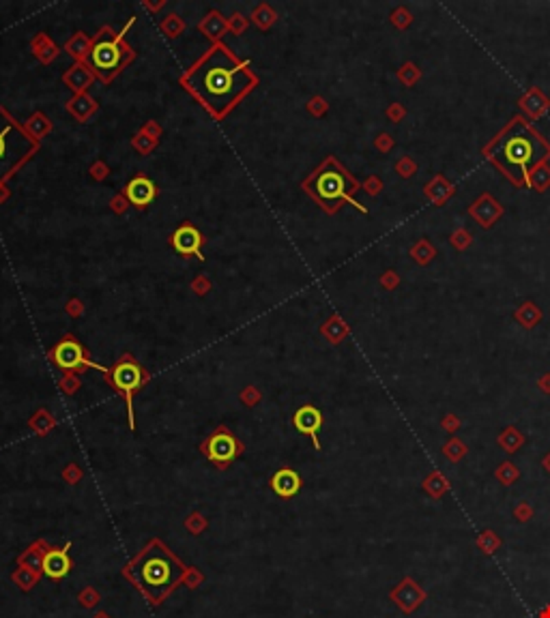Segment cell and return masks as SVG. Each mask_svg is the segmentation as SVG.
<instances>
[{"label": "cell", "instance_id": "obj_12", "mask_svg": "<svg viewBox=\"0 0 550 618\" xmlns=\"http://www.w3.org/2000/svg\"><path fill=\"white\" fill-rule=\"evenodd\" d=\"M91 58L99 69H116L123 60V49L114 41H99L93 49Z\"/></svg>", "mask_w": 550, "mask_h": 618}, {"label": "cell", "instance_id": "obj_10", "mask_svg": "<svg viewBox=\"0 0 550 618\" xmlns=\"http://www.w3.org/2000/svg\"><path fill=\"white\" fill-rule=\"evenodd\" d=\"M52 359L58 367H62V370H80L82 365H87V355L84 350L80 348V344L76 342H62L56 346V350L52 353Z\"/></svg>", "mask_w": 550, "mask_h": 618}, {"label": "cell", "instance_id": "obj_4", "mask_svg": "<svg viewBox=\"0 0 550 618\" xmlns=\"http://www.w3.org/2000/svg\"><path fill=\"white\" fill-rule=\"evenodd\" d=\"M243 451L241 442L232 436V433L226 429V427H220L218 431L213 433V436L203 444V453L213 462L218 464L220 468H224V466H228L232 460H235L239 453Z\"/></svg>", "mask_w": 550, "mask_h": 618}, {"label": "cell", "instance_id": "obj_7", "mask_svg": "<svg viewBox=\"0 0 550 618\" xmlns=\"http://www.w3.org/2000/svg\"><path fill=\"white\" fill-rule=\"evenodd\" d=\"M391 599L400 606V610L411 614V612H415V610H417L424 604L426 593H424V589L420 586L417 582L406 578V580H402V582L398 584V589L391 593Z\"/></svg>", "mask_w": 550, "mask_h": 618}, {"label": "cell", "instance_id": "obj_6", "mask_svg": "<svg viewBox=\"0 0 550 618\" xmlns=\"http://www.w3.org/2000/svg\"><path fill=\"white\" fill-rule=\"evenodd\" d=\"M69 547L71 543H67L65 547H52L43 554L41 560V571L52 578V580H60L67 573L71 571V558H69Z\"/></svg>", "mask_w": 550, "mask_h": 618}, {"label": "cell", "instance_id": "obj_16", "mask_svg": "<svg viewBox=\"0 0 550 618\" xmlns=\"http://www.w3.org/2000/svg\"><path fill=\"white\" fill-rule=\"evenodd\" d=\"M499 545H501V539H499L492 530H484V532H481L479 537H477V547H479L484 554H492L494 549H499Z\"/></svg>", "mask_w": 550, "mask_h": 618}, {"label": "cell", "instance_id": "obj_14", "mask_svg": "<svg viewBox=\"0 0 550 618\" xmlns=\"http://www.w3.org/2000/svg\"><path fill=\"white\" fill-rule=\"evenodd\" d=\"M127 198H129V202L136 204V206L151 204L153 198H155V185L144 176L133 178L127 185Z\"/></svg>", "mask_w": 550, "mask_h": 618}, {"label": "cell", "instance_id": "obj_22", "mask_svg": "<svg viewBox=\"0 0 550 618\" xmlns=\"http://www.w3.org/2000/svg\"><path fill=\"white\" fill-rule=\"evenodd\" d=\"M443 425H445V427H449V431H454V429H456V425H458V421H456V419H452V416H449V419H445V421H443Z\"/></svg>", "mask_w": 550, "mask_h": 618}, {"label": "cell", "instance_id": "obj_18", "mask_svg": "<svg viewBox=\"0 0 550 618\" xmlns=\"http://www.w3.org/2000/svg\"><path fill=\"white\" fill-rule=\"evenodd\" d=\"M518 475H520L518 468H514V466H512L509 462H505V464L501 466V468L496 471V479L501 481L503 486H512V483H514L516 479H518Z\"/></svg>", "mask_w": 550, "mask_h": 618}, {"label": "cell", "instance_id": "obj_23", "mask_svg": "<svg viewBox=\"0 0 550 618\" xmlns=\"http://www.w3.org/2000/svg\"><path fill=\"white\" fill-rule=\"evenodd\" d=\"M544 468L550 473V455H546V460H544Z\"/></svg>", "mask_w": 550, "mask_h": 618}, {"label": "cell", "instance_id": "obj_19", "mask_svg": "<svg viewBox=\"0 0 550 618\" xmlns=\"http://www.w3.org/2000/svg\"><path fill=\"white\" fill-rule=\"evenodd\" d=\"M443 453H445L449 460H454V462H456V460H460V457L466 453V447H464L460 440H452V442H447V444H445Z\"/></svg>", "mask_w": 550, "mask_h": 618}, {"label": "cell", "instance_id": "obj_21", "mask_svg": "<svg viewBox=\"0 0 550 618\" xmlns=\"http://www.w3.org/2000/svg\"><path fill=\"white\" fill-rule=\"evenodd\" d=\"M5 150H7V142H5V131L0 133V159L5 157Z\"/></svg>", "mask_w": 550, "mask_h": 618}, {"label": "cell", "instance_id": "obj_24", "mask_svg": "<svg viewBox=\"0 0 550 618\" xmlns=\"http://www.w3.org/2000/svg\"><path fill=\"white\" fill-rule=\"evenodd\" d=\"M540 618H550V608H546V610L540 614Z\"/></svg>", "mask_w": 550, "mask_h": 618}, {"label": "cell", "instance_id": "obj_5", "mask_svg": "<svg viewBox=\"0 0 550 618\" xmlns=\"http://www.w3.org/2000/svg\"><path fill=\"white\" fill-rule=\"evenodd\" d=\"M316 193L325 204L338 202L340 198H346V176L338 170L323 172L316 180Z\"/></svg>", "mask_w": 550, "mask_h": 618}, {"label": "cell", "instance_id": "obj_8", "mask_svg": "<svg viewBox=\"0 0 550 618\" xmlns=\"http://www.w3.org/2000/svg\"><path fill=\"white\" fill-rule=\"evenodd\" d=\"M293 423L295 427L301 431V433H308V436L312 438L314 442V449H321V442H319V429L323 425V414L319 408L314 406H303L299 408L293 416Z\"/></svg>", "mask_w": 550, "mask_h": 618}, {"label": "cell", "instance_id": "obj_2", "mask_svg": "<svg viewBox=\"0 0 550 618\" xmlns=\"http://www.w3.org/2000/svg\"><path fill=\"white\" fill-rule=\"evenodd\" d=\"M183 573V564L163 549V554L148 556L140 564V584L138 586L153 599V604H159V599L168 595L174 589V582Z\"/></svg>", "mask_w": 550, "mask_h": 618}, {"label": "cell", "instance_id": "obj_1", "mask_svg": "<svg viewBox=\"0 0 550 618\" xmlns=\"http://www.w3.org/2000/svg\"><path fill=\"white\" fill-rule=\"evenodd\" d=\"M247 86V75L226 52L218 49L200 67L194 91L205 99L213 110L230 106Z\"/></svg>", "mask_w": 550, "mask_h": 618}, {"label": "cell", "instance_id": "obj_15", "mask_svg": "<svg viewBox=\"0 0 550 618\" xmlns=\"http://www.w3.org/2000/svg\"><path fill=\"white\" fill-rule=\"evenodd\" d=\"M424 490L430 494V496H435V498H441L447 490H449V483L439 475V473H435L432 477H428L426 481H424Z\"/></svg>", "mask_w": 550, "mask_h": 618}, {"label": "cell", "instance_id": "obj_3", "mask_svg": "<svg viewBox=\"0 0 550 618\" xmlns=\"http://www.w3.org/2000/svg\"><path fill=\"white\" fill-rule=\"evenodd\" d=\"M146 374L142 372V367L133 361L131 357H125L119 365L112 370V378L110 382L114 384V389L123 393L127 399V408H129V427L133 429V393L142 389V384L146 382Z\"/></svg>", "mask_w": 550, "mask_h": 618}, {"label": "cell", "instance_id": "obj_17", "mask_svg": "<svg viewBox=\"0 0 550 618\" xmlns=\"http://www.w3.org/2000/svg\"><path fill=\"white\" fill-rule=\"evenodd\" d=\"M499 442L503 444V449L505 451H509V453H514L516 449H520V444L525 442V438H523V433H518L514 427H507V431L503 433L501 438H499Z\"/></svg>", "mask_w": 550, "mask_h": 618}, {"label": "cell", "instance_id": "obj_11", "mask_svg": "<svg viewBox=\"0 0 550 618\" xmlns=\"http://www.w3.org/2000/svg\"><path fill=\"white\" fill-rule=\"evenodd\" d=\"M200 245H203V237H200V232L192 226H183L172 235V247L181 256H198L200 258Z\"/></svg>", "mask_w": 550, "mask_h": 618}, {"label": "cell", "instance_id": "obj_13", "mask_svg": "<svg viewBox=\"0 0 550 618\" xmlns=\"http://www.w3.org/2000/svg\"><path fill=\"white\" fill-rule=\"evenodd\" d=\"M271 490L279 498H293L299 490H301V477H299L293 468H282L271 479Z\"/></svg>", "mask_w": 550, "mask_h": 618}, {"label": "cell", "instance_id": "obj_20", "mask_svg": "<svg viewBox=\"0 0 550 618\" xmlns=\"http://www.w3.org/2000/svg\"><path fill=\"white\" fill-rule=\"evenodd\" d=\"M514 513H516V517H518V520H523V522H527L529 517H531V509H529L527 505H520V507L516 509Z\"/></svg>", "mask_w": 550, "mask_h": 618}, {"label": "cell", "instance_id": "obj_9", "mask_svg": "<svg viewBox=\"0 0 550 618\" xmlns=\"http://www.w3.org/2000/svg\"><path fill=\"white\" fill-rule=\"evenodd\" d=\"M533 155V148H531V142L523 136H516L512 138L509 142H505L503 146V159L514 165V168H518V172H523L525 176L529 174L527 172V163Z\"/></svg>", "mask_w": 550, "mask_h": 618}]
</instances>
